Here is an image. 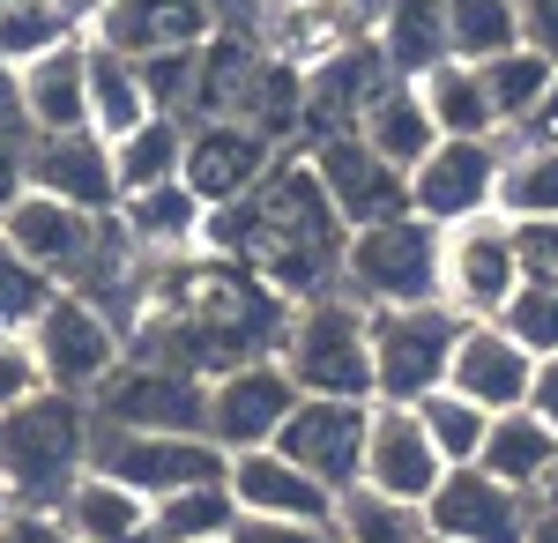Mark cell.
<instances>
[{"label": "cell", "mask_w": 558, "mask_h": 543, "mask_svg": "<svg viewBox=\"0 0 558 543\" xmlns=\"http://www.w3.org/2000/svg\"><path fill=\"white\" fill-rule=\"evenodd\" d=\"M439 476H447V461H439V447L425 439L417 410H410V402H373V410H365V461H357V492L395 499V506H425Z\"/></svg>", "instance_id": "15"}, {"label": "cell", "mask_w": 558, "mask_h": 543, "mask_svg": "<svg viewBox=\"0 0 558 543\" xmlns=\"http://www.w3.org/2000/svg\"><path fill=\"white\" fill-rule=\"evenodd\" d=\"M45 305H52V283H45L38 268L0 239V328H31Z\"/></svg>", "instance_id": "42"}, {"label": "cell", "mask_w": 558, "mask_h": 543, "mask_svg": "<svg viewBox=\"0 0 558 543\" xmlns=\"http://www.w3.org/2000/svg\"><path fill=\"white\" fill-rule=\"evenodd\" d=\"M15 83H23V112H31V142L38 134H89V38L38 52L31 68H15Z\"/></svg>", "instance_id": "25"}, {"label": "cell", "mask_w": 558, "mask_h": 543, "mask_svg": "<svg viewBox=\"0 0 558 543\" xmlns=\"http://www.w3.org/2000/svg\"><path fill=\"white\" fill-rule=\"evenodd\" d=\"M223 492L239 506V521H336V492L320 476H305L291 455L254 447V455H223Z\"/></svg>", "instance_id": "19"}, {"label": "cell", "mask_w": 558, "mask_h": 543, "mask_svg": "<svg viewBox=\"0 0 558 543\" xmlns=\"http://www.w3.org/2000/svg\"><path fill=\"white\" fill-rule=\"evenodd\" d=\"M514 23H521V45L558 68V0H514Z\"/></svg>", "instance_id": "45"}, {"label": "cell", "mask_w": 558, "mask_h": 543, "mask_svg": "<svg viewBox=\"0 0 558 543\" xmlns=\"http://www.w3.org/2000/svg\"><path fill=\"white\" fill-rule=\"evenodd\" d=\"M231 543H336L320 521H231Z\"/></svg>", "instance_id": "46"}, {"label": "cell", "mask_w": 558, "mask_h": 543, "mask_svg": "<svg viewBox=\"0 0 558 543\" xmlns=\"http://www.w3.org/2000/svg\"><path fill=\"white\" fill-rule=\"evenodd\" d=\"M120 224H128V239L149 261H186V253H202V231H209V209L186 194V186H149V194H128L120 202Z\"/></svg>", "instance_id": "27"}, {"label": "cell", "mask_w": 558, "mask_h": 543, "mask_svg": "<svg viewBox=\"0 0 558 543\" xmlns=\"http://www.w3.org/2000/svg\"><path fill=\"white\" fill-rule=\"evenodd\" d=\"M149 112V89H142V68L112 45H89V134L97 142H128Z\"/></svg>", "instance_id": "32"}, {"label": "cell", "mask_w": 558, "mask_h": 543, "mask_svg": "<svg viewBox=\"0 0 558 543\" xmlns=\"http://www.w3.org/2000/svg\"><path fill=\"white\" fill-rule=\"evenodd\" d=\"M365 410L373 402H305L283 418L276 432V455H291L305 476H320L336 499L357 492V461H365Z\"/></svg>", "instance_id": "21"}, {"label": "cell", "mask_w": 558, "mask_h": 543, "mask_svg": "<svg viewBox=\"0 0 558 543\" xmlns=\"http://www.w3.org/2000/svg\"><path fill=\"white\" fill-rule=\"evenodd\" d=\"M417 410V424H425V439L439 447V461L447 469H470L476 455H484V432H492V410H476V402H462L454 387H432L425 402H410Z\"/></svg>", "instance_id": "38"}, {"label": "cell", "mask_w": 558, "mask_h": 543, "mask_svg": "<svg viewBox=\"0 0 558 543\" xmlns=\"http://www.w3.org/2000/svg\"><path fill=\"white\" fill-rule=\"evenodd\" d=\"M0 149H31V112H23V83L0 60Z\"/></svg>", "instance_id": "47"}, {"label": "cell", "mask_w": 558, "mask_h": 543, "mask_svg": "<svg viewBox=\"0 0 558 543\" xmlns=\"http://www.w3.org/2000/svg\"><path fill=\"white\" fill-rule=\"evenodd\" d=\"M507 142H536V149H558V75H551V89H544V105H536V112H529V120H521Z\"/></svg>", "instance_id": "49"}, {"label": "cell", "mask_w": 558, "mask_h": 543, "mask_svg": "<svg viewBox=\"0 0 558 543\" xmlns=\"http://www.w3.org/2000/svg\"><path fill=\"white\" fill-rule=\"evenodd\" d=\"M239 521V506L223 484H202V492H172V499L149 506V543H223Z\"/></svg>", "instance_id": "37"}, {"label": "cell", "mask_w": 558, "mask_h": 543, "mask_svg": "<svg viewBox=\"0 0 558 543\" xmlns=\"http://www.w3.org/2000/svg\"><path fill=\"white\" fill-rule=\"evenodd\" d=\"M299 410V387L283 379L276 358H254V365H231V373L209 379V418H202V439L216 455H254V447H276L283 418Z\"/></svg>", "instance_id": "12"}, {"label": "cell", "mask_w": 558, "mask_h": 543, "mask_svg": "<svg viewBox=\"0 0 558 543\" xmlns=\"http://www.w3.org/2000/svg\"><path fill=\"white\" fill-rule=\"evenodd\" d=\"M276 365L305 402H373V313L350 291H313L291 305Z\"/></svg>", "instance_id": "3"}, {"label": "cell", "mask_w": 558, "mask_h": 543, "mask_svg": "<svg viewBox=\"0 0 558 543\" xmlns=\"http://www.w3.org/2000/svg\"><path fill=\"white\" fill-rule=\"evenodd\" d=\"M521 410L558 432V358H536V373H529V402H521Z\"/></svg>", "instance_id": "48"}, {"label": "cell", "mask_w": 558, "mask_h": 543, "mask_svg": "<svg viewBox=\"0 0 558 543\" xmlns=\"http://www.w3.org/2000/svg\"><path fill=\"white\" fill-rule=\"evenodd\" d=\"M89 469L128 484L134 499H172V492H202L223 484V455H216L202 432H105L89 424Z\"/></svg>", "instance_id": "6"}, {"label": "cell", "mask_w": 558, "mask_h": 543, "mask_svg": "<svg viewBox=\"0 0 558 543\" xmlns=\"http://www.w3.org/2000/svg\"><path fill=\"white\" fill-rule=\"evenodd\" d=\"M38 395H45V373H38L31 335H23V328H0V418H8V410H23V402H38Z\"/></svg>", "instance_id": "43"}, {"label": "cell", "mask_w": 558, "mask_h": 543, "mask_svg": "<svg viewBox=\"0 0 558 543\" xmlns=\"http://www.w3.org/2000/svg\"><path fill=\"white\" fill-rule=\"evenodd\" d=\"M89 469V410L68 395H38L0 418V492L15 514H52Z\"/></svg>", "instance_id": "4"}, {"label": "cell", "mask_w": 558, "mask_h": 543, "mask_svg": "<svg viewBox=\"0 0 558 543\" xmlns=\"http://www.w3.org/2000/svg\"><path fill=\"white\" fill-rule=\"evenodd\" d=\"M521 283H558V216L551 224H514Z\"/></svg>", "instance_id": "44"}, {"label": "cell", "mask_w": 558, "mask_h": 543, "mask_svg": "<svg viewBox=\"0 0 558 543\" xmlns=\"http://www.w3.org/2000/svg\"><path fill=\"white\" fill-rule=\"evenodd\" d=\"M23 335L38 350L45 395H68V402H89L105 379L120 373V358H128V335L112 328L97 305H83V298H68V291H52V305Z\"/></svg>", "instance_id": "7"}, {"label": "cell", "mask_w": 558, "mask_h": 543, "mask_svg": "<svg viewBox=\"0 0 558 543\" xmlns=\"http://www.w3.org/2000/svg\"><path fill=\"white\" fill-rule=\"evenodd\" d=\"M216 15L202 0H105L89 45H112L128 60H157V52H202Z\"/></svg>", "instance_id": "24"}, {"label": "cell", "mask_w": 558, "mask_h": 543, "mask_svg": "<svg viewBox=\"0 0 558 543\" xmlns=\"http://www.w3.org/2000/svg\"><path fill=\"white\" fill-rule=\"evenodd\" d=\"M105 224L112 216H83V209H68V202H45V194L23 186L8 202V216H0V239L23 253L52 291H75L83 268L97 261V246H105Z\"/></svg>", "instance_id": "14"}, {"label": "cell", "mask_w": 558, "mask_h": 543, "mask_svg": "<svg viewBox=\"0 0 558 543\" xmlns=\"http://www.w3.org/2000/svg\"><path fill=\"white\" fill-rule=\"evenodd\" d=\"M499 157H507V142H432V157L410 171V216H425L439 231L492 216Z\"/></svg>", "instance_id": "17"}, {"label": "cell", "mask_w": 558, "mask_h": 543, "mask_svg": "<svg viewBox=\"0 0 558 543\" xmlns=\"http://www.w3.org/2000/svg\"><path fill=\"white\" fill-rule=\"evenodd\" d=\"M75 31L60 23V8L52 0H15V8H0V60L8 68H31L38 52H52V45H68Z\"/></svg>", "instance_id": "40"}, {"label": "cell", "mask_w": 558, "mask_h": 543, "mask_svg": "<svg viewBox=\"0 0 558 543\" xmlns=\"http://www.w3.org/2000/svg\"><path fill=\"white\" fill-rule=\"evenodd\" d=\"M529 506L536 499H521L514 484L484 476L470 461V469H447L417 514H425V536L439 543H521L529 536Z\"/></svg>", "instance_id": "16"}, {"label": "cell", "mask_w": 558, "mask_h": 543, "mask_svg": "<svg viewBox=\"0 0 558 543\" xmlns=\"http://www.w3.org/2000/svg\"><path fill=\"white\" fill-rule=\"evenodd\" d=\"M544 499H558V469H551V484H544Z\"/></svg>", "instance_id": "54"}, {"label": "cell", "mask_w": 558, "mask_h": 543, "mask_svg": "<svg viewBox=\"0 0 558 543\" xmlns=\"http://www.w3.org/2000/svg\"><path fill=\"white\" fill-rule=\"evenodd\" d=\"M283 321H291V298L268 291L260 276H246L239 261L202 246L186 261H157L149 305L134 321L128 350L134 358H157V365H179L194 379H216L231 365L276 358Z\"/></svg>", "instance_id": "1"}, {"label": "cell", "mask_w": 558, "mask_h": 543, "mask_svg": "<svg viewBox=\"0 0 558 543\" xmlns=\"http://www.w3.org/2000/svg\"><path fill=\"white\" fill-rule=\"evenodd\" d=\"M476 469L499 476V484H514L521 499H544V484H551V469H558V432H551V424H536L529 410H499L492 432H484Z\"/></svg>", "instance_id": "28"}, {"label": "cell", "mask_w": 558, "mask_h": 543, "mask_svg": "<svg viewBox=\"0 0 558 543\" xmlns=\"http://www.w3.org/2000/svg\"><path fill=\"white\" fill-rule=\"evenodd\" d=\"M529 373H536V358H529L499 321H462L454 365H447V387H454L462 402L492 410V418H499V410H521V402H529Z\"/></svg>", "instance_id": "22"}, {"label": "cell", "mask_w": 558, "mask_h": 543, "mask_svg": "<svg viewBox=\"0 0 558 543\" xmlns=\"http://www.w3.org/2000/svg\"><path fill=\"white\" fill-rule=\"evenodd\" d=\"M417 97H425L439 142H499V120H492V97H484V75L476 68L439 60L432 75H417Z\"/></svg>", "instance_id": "31"}, {"label": "cell", "mask_w": 558, "mask_h": 543, "mask_svg": "<svg viewBox=\"0 0 558 543\" xmlns=\"http://www.w3.org/2000/svg\"><path fill=\"white\" fill-rule=\"evenodd\" d=\"M499 328L514 335L529 358H558V283H521L514 305L499 313Z\"/></svg>", "instance_id": "41"}, {"label": "cell", "mask_w": 558, "mask_h": 543, "mask_svg": "<svg viewBox=\"0 0 558 543\" xmlns=\"http://www.w3.org/2000/svg\"><path fill=\"white\" fill-rule=\"evenodd\" d=\"M52 8H60V23H68L75 38H89V31H97V15H105V0H52Z\"/></svg>", "instance_id": "51"}, {"label": "cell", "mask_w": 558, "mask_h": 543, "mask_svg": "<svg viewBox=\"0 0 558 543\" xmlns=\"http://www.w3.org/2000/svg\"><path fill=\"white\" fill-rule=\"evenodd\" d=\"M373 45H380L395 83H417V75H432L447 60V8L439 0H380Z\"/></svg>", "instance_id": "30"}, {"label": "cell", "mask_w": 558, "mask_h": 543, "mask_svg": "<svg viewBox=\"0 0 558 543\" xmlns=\"http://www.w3.org/2000/svg\"><path fill=\"white\" fill-rule=\"evenodd\" d=\"M0 8H15V0H0Z\"/></svg>", "instance_id": "56"}, {"label": "cell", "mask_w": 558, "mask_h": 543, "mask_svg": "<svg viewBox=\"0 0 558 543\" xmlns=\"http://www.w3.org/2000/svg\"><path fill=\"white\" fill-rule=\"evenodd\" d=\"M476 75H484V97H492V120H499V142H507V134H514V126L529 120L536 105H544V89H551V75H558V68L544 60V52H529V45H514V52L484 60Z\"/></svg>", "instance_id": "35"}, {"label": "cell", "mask_w": 558, "mask_h": 543, "mask_svg": "<svg viewBox=\"0 0 558 543\" xmlns=\"http://www.w3.org/2000/svg\"><path fill=\"white\" fill-rule=\"evenodd\" d=\"M328 529H336V543H425V514L395 506V499H373V492H343Z\"/></svg>", "instance_id": "39"}, {"label": "cell", "mask_w": 558, "mask_h": 543, "mask_svg": "<svg viewBox=\"0 0 558 543\" xmlns=\"http://www.w3.org/2000/svg\"><path fill=\"white\" fill-rule=\"evenodd\" d=\"M15 194H23V149H0V216H8Z\"/></svg>", "instance_id": "53"}, {"label": "cell", "mask_w": 558, "mask_h": 543, "mask_svg": "<svg viewBox=\"0 0 558 543\" xmlns=\"http://www.w3.org/2000/svg\"><path fill=\"white\" fill-rule=\"evenodd\" d=\"M305 165L320 179V194L336 202L343 231H365V224H387V216L410 209V179L395 165H380L357 134H328V142H305Z\"/></svg>", "instance_id": "18"}, {"label": "cell", "mask_w": 558, "mask_h": 543, "mask_svg": "<svg viewBox=\"0 0 558 543\" xmlns=\"http://www.w3.org/2000/svg\"><path fill=\"white\" fill-rule=\"evenodd\" d=\"M492 216H507V224H551V216H558V149L507 142V157H499V194H492Z\"/></svg>", "instance_id": "33"}, {"label": "cell", "mask_w": 558, "mask_h": 543, "mask_svg": "<svg viewBox=\"0 0 558 543\" xmlns=\"http://www.w3.org/2000/svg\"><path fill=\"white\" fill-rule=\"evenodd\" d=\"M336 291H350L365 313H395V305H439V224L425 216H387L350 231L343 276Z\"/></svg>", "instance_id": "5"}, {"label": "cell", "mask_w": 558, "mask_h": 543, "mask_svg": "<svg viewBox=\"0 0 558 543\" xmlns=\"http://www.w3.org/2000/svg\"><path fill=\"white\" fill-rule=\"evenodd\" d=\"M521 543H558V499L529 506V536H521Z\"/></svg>", "instance_id": "52"}, {"label": "cell", "mask_w": 558, "mask_h": 543, "mask_svg": "<svg viewBox=\"0 0 558 543\" xmlns=\"http://www.w3.org/2000/svg\"><path fill=\"white\" fill-rule=\"evenodd\" d=\"M52 521L68 543H149V499H134L128 484H112L97 469L75 476V492L52 506Z\"/></svg>", "instance_id": "26"}, {"label": "cell", "mask_w": 558, "mask_h": 543, "mask_svg": "<svg viewBox=\"0 0 558 543\" xmlns=\"http://www.w3.org/2000/svg\"><path fill=\"white\" fill-rule=\"evenodd\" d=\"M0 543H68V536H60L52 514H8L0 521Z\"/></svg>", "instance_id": "50"}, {"label": "cell", "mask_w": 558, "mask_h": 543, "mask_svg": "<svg viewBox=\"0 0 558 543\" xmlns=\"http://www.w3.org/2000/svg\"><path fill=\"white\" fill-rule=\"evenodd\" d=\"M439 8H447V60H462V68H484L521 45L514 0H439Z\"/></svg>", "instance_id": "36"}, {"label": "cell", "mask_w": 558, "mask_h": 543, "mask_svg": "<svg viewBox=\"0 0 558 543\" xmlns=\"http://www.w3.org/2000/svg\"><path fill=\"white\" fill-rule=\"evenodd\" d=\"M83 410H89V424H105V432H202V418H209V379L128 350L120 373L105 379Z\"/></svg>", "instance_id": "10"}, {"label": "cell", "mask_w": 558, "mask_h": 543, "mask_svg": "<svg viewBox=\"0 0 558 543\" xmlns=\"http://www.w3.org/2000/svg\"><path fill=\"white\" fill-rule=\"evenodd\" d=\"M305 142H328V134H357L365 120V105L380 97L395 75H387L380 45H343L336 60H320V68H305Z\"/></svg>", "instance_id": "23"}, {"label": "cell", "mask_w": 558, "mask_h": 543, "mask_svg": "<svg viewBox=\"0 0 558 543\" xmlns=\"http://www.w3.org/2000/svg\"><path fill=\"white\" fill-rule=\"evenodd\" d=\"M521 291V253L507 216H470L439 231V305L454 321H499Z\"/></svg>", "instance_id": "8"}, {"label": "cell", "mask_w": 558, "mask_h": 543, "mask_svg": "<svg viewBox=\"0 0 558 543\" xmlns=\"http://www.w3.org/2000/svg\"><path fill=\"white\" fill-rule=\"evenodd\" d=\"M105 149H112V171H120V202L128 194H149V186H172L179 157H186V120L157 112V120L134 126L128 142H105Z\"/></svg>", "instance_id": "34"}, {"label": "cell", "mask_w": 558, "mask_h": 543, "mask_svg": "<svg viewBox=\"0 0 558 543\" xmlns=\"http://www.w3.org/2000/svg\"><path fill=\"white\" fill-rule=\"evenodd\" d=\"M23 186L45 194V202H68L83 216L120 209V171H112V149L97 134H38L23 149Z\"/></svg>", "instance_id": "20"}, {"label": "cell", "mask_w": 558, "mask_h": 543, "mask_svg": "<svg viewBox=\"0 0 558 543\" xmlns=\"http://www.w3.org/2000/svg\"><path fill=\"white\" fill-rule=\"evenodd\" d=\"M373 15H380V0H260L254 38L276 68L305 75V68H320V60H336L343 45L373 38Z\"/></svg>", "instance_id": "11"}, {"label": "cell", "mask_w": 558, "mask_h": 543, "mask_svg": "<svg viewBox=\"0 0 558 543\" xmlns=\"http://www.w3.org/2000/svg\"><path fill=\"white\" fill-rule=\"evenodd\" d=\"M425 543H439V536H425Z\"/></svg>", "instance_id": "58"}, {"label": "cell", "mask_w": 558, "mask_h": 543, "mask_svg": "<svg viewBox=\"0 0 558 543\" xmlns=\"http://www.w3.org/2000/svg\"><path fill=\"white\" fill-rule=\"evenodd\" d=\"M357 142L380 157V165H395L402 179L432 157V142H439V126H432L425 97H417V83H387L373 105H365V120H357Z\"/></svg>", "instance_id": "29"}, {"label": "cell", "mask_w": 558, "mask_h": 543, "mask_svg": "<svg viewBox=\"0 0 558 543\" xmlns=\"http://www.w3.org/2000/svg\"><path fill=\"white\" fill-rule=\"evenodd\" d=\"M276 142L254 134L246 120H186V157H179V186L202 202V209H231V202H246L260 179L276 171Z\"/></svg>", "instance_id": "13"}, {"label": "cell", "mask_w": 558, "mask_h": 543, "mask_svg": "<svg viewBox=\"0 0 558 543\" xmlns=\"http://www.w3.org/2000/svg\"><path fill=\"white\" fill-rule=\"evenodd\" d=\"M454 335H462V321L447 305L373 313V402H425L432 387H447Z\"/></svg>", "instance_id": "9"}, {"label": "cell", "mask_w": 558, "mask_h": 543, "mask_svg": "<svg viewBox=\"0 0 558 543\" xmlns=\"http://www.w3.org/2000/svg\"><path fill=\"white\" fill-rule=\"evenodd\" d=\"M8 514H15V506H8V492H0V521H8Z\"/></svg>", "instance_id": "55"}, {"label": "cell", "mask_w": 558, "mask_h": 543, "mask_svg": "<svg viewBox=\"0 0 558 543\" xmlns=\"http://www.w3.org/2000/svg\"><path fill=\"white\" fill-rule=\"evenodd\" d=\"M202 246L223 253V261H239L246 276H260L268 291H283L299 305V298H313V291H336L350 231H343V216H336V202L320 194L305 149H283L276 171L260 179L246 202H231V209L209 216Z\"/></svg>", "instance_id": "2"}, {"label": "cell", "mask_w": 558, "mask_h": 543, "mask_svg": "<svg viewBox=\"0 0 558 543\" xmlns=\"http://www.w3.org/2000/svg\"><path fill=\"white\" fill-rule=\"evenodd\" d=\"M223 543H231V536H223Z\"/></svg>", "instance_id": "59"}, {"label": "cell", "mask_w": 558, "mask_h": 543, "mask_svg": "<svg viewBox=\"0 0 558 543\" xmlns=\"http://www.w3.org/2000/svg\"><path fill=\"white\" fill-rule=\"evenodd\" d=\"M246 8H260V0H246Z\"/></svg>", "instance_id": "57"}]
</instances>
